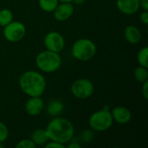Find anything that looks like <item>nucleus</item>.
<instances>
[{
    "mask_svg": "<svg viewBox=\"0 0 148 148\" xmlns=\"http://www.w3.org/2000/svg\"><path fill=\"white\" fill-rule=\"evenodd\" d=\"M45 130L49 140L63 145L72 140L75 132L72 123L67 119L62 117L53 119Z\"/></svg>",
    "mask_w": 148,
    "mask_h": 148,
    "instance_id": "1",
    "label": "nucleus"
},
{
    "mask_svg": "<svg viewBox=\"0 0 148 148\" xmlns=\"http://www.w3.org/2000/svg\"><path fill=\"white\" fill-rule=\"evenodd\" d=\"M21 89L29 97L41 96L46 88V81L42 74L29 70L24 72L19 80Z\"/></svg>",
    "mask_w": 148,
    "mask_h": 148,
    "instance_id": "2",
    "label": "nucleus"
},
{
    "mask_svg": "<svg viewBox=\"0 0 148 148\" xmlns=\"http://www.w3.org/2000/svg\"><path fill=\"white\" fill-rule=\"evenodd\" d=\"M36 63L40 70L46 73H52L60 68L62 59L59 53L47 49L46 51H42L37 55Z\"/></svg>",
    "mask_w": 148,
    "mask_h": 148,
    "instance_id": "3",
    "label": "nucleus"
},
{
    "mask_svg": "<svg viewBox=\"0 0 148 148\" xmlns=\"http://www.w3.org/2000/svg\"><path fill=\"white\" fill-rule=\"evenodd\" d=\"M89 126L93 130L104 132L109 129L114 122L112 114L108 106H105L101 110L95 112L89 118Z\"/></svg>",
    "mask_w": 148,
    "mask_h": 148,
    "instance_id": "4",
    "label": "nucleus"
},
{
    "mask_svg": "<svg viewBox=\"0 0 148 148\" xmlns=\"http://www.w3.org/2000/svg\"><path fill=\"white\" fill-rule=\"evenodd\" d=\"M95 53L96 46L89 39H79L72 46V55L79 61H88L95 56Z\"/></svg>",
    "mask_w": 148,
    "mask_h": 148,
    "instance_id": "5",
    "label": "nucleus"
},
{
    "mask_svg": "<svg viewBox=\"0 0 148 148\" xmlns=\"http://www.w3.org/2000/svg\"><path fill=\"white\" fill-rule=\"evenodd\" d=\"M26 33V28L21 22H10L3 29V36L6 40L11 42H19L22 40Z\"/></svg>",
    "mask_w": 148,
    "mask_h": 148,
    "instance_id": "6",
    "label": "nucleus"
},
{
    "mask_svg": "<svg viewBox=\"0 0 148 148\" xmlns=\"http://www.w3.org/2000/svg\"><path fill=\"white\" fill-rule=\"evenodd\" d=\"M72 94L78 99H87L94 93V85L88 79L76 80L71 87Z\"/></svg>",
    "mask_w": 148,
    "mask_h": 148,
    "instance_id": "7",
    "label": "nucleus"
},
{
    "mask_svg": "<svg viewBox=\"0 0 148 148\" xmlns=\"http://www.w3.org/2000/svg\"><path fill=\"white\" fill-rule=\"evenodd\" d=\"M44 45L48 50L59 53L64 49L65 41L63 36L60 33L56 31H51L45 36Z\"/></svg>",
    "mask_w": 148,
    "mask_h": 148,
    "instance_id": "8",
    "label": "nucleus"
},
{
    "mask_svg": "<svg viewBox=\"0 0 148 148\" xmlns=\"http://www.w3.org/2000/svg\"><path fill=\"white\" fill-rule=\"evenodd\" d=\"M54 16L57 21H66L74 13V6L71 3H58L54 10Z\"/></svg>",
    "mask_w": 148,
    "mask_h": 148,
    "instance_id": "9",
    "label": "nucleus"
},
{
    "mask_svg": "<svg viewBox=\"0 0 148 148\" xmlns=\"http://www.w3.org/2000/svg\"><path fill=\"white\" fill-rule=\"evenodd\" d=\"M116 5L118 10L126 15H133L140 9L139 0H117Z\"/></svg>",
    "mask_w": 148,
    "mask_h": 148,
    "instance_id": "10",
    "label": "nucleus"
},
{
    "mask_svg": "<svg viewBox=\"0 0 148 148\" xmlns=\"http://www.w3.org/2000/svg\"><path fill=\"white\" fill-rule=\"evenodd\" d=\"M43 101L40 98V96L37 97H30L25 105V110L28 114L31 116H36L41 114V112L43 109Z\"/></svg>",
    "mask_w": 148,
    "mask_h": 148,
    "instance_id": "11",
    "label": "nucleus"
},
{
    "mask_svg": "<svg viewBox=\"0 0 148 148\" xmlns=\"http://www.w3.org/2000/svg\"><path fill=\"white\" fill-rule=\"evenodd\" d=\"M111 114H112L113 120L115 121L119 124H126V123L129 122L132 118L130 110L127 109V108L121 107V106L115 107L112 110Z\"/></svg>",
    "mask_w": 148,
    "mask_h": 148,
    "instance_id": "12",
    "label": "nucleus"
},
{
    "mask_svg": "<svg viewBox=\"0 0 148 148\" xmlns=\"http://www.w3.org/2000/svg\"><path fill=\"white\" fill-rule=\"evenodd\" d=\"M124 36L126 40L132 44L138 43L141 39V33L140 29L134 25H129L125 29Z\"/></svg>",
    "mask_w": 148,
    "mask_h": 148,
    "instance_id": "13",
    "label": "nucleus"
},
{
    "mask_svg": "<svg viewBox=\"0 0 148 148\" xmlns=\"http://www.w3.org/2000/svg\"><path fill=\"white\" fill-rule=\"evenodd\" d=\"M64 110V105L61 101L52 100L48 103L47 112L51 116H58Z\"/></svg>",
    "mask_w": 148,
    "mask_h": 148,
    "instance_id": "14",
    "label": "nucleus"
},
{
    "mask_svg": "<svg viewBox=\"0 0 148 148\" xmlns=\"http://www.w3.org/2000/svg\"><path fill=\"white\" fill-rule=\"evenodd\" d=\"M30 140L34 142V144L36 146H42V145H44L45 143H47L49 139L46 130L36 129L32 133Z\"/></svg>",
    "mask_w": 148,
    "mask_h": 148,
    "instance_id": "15",
    "label": "nucleus"
},
{
    "mask_svg": "<svg viewBox=\"0 0 148 148\" xmlns=\"http://www.w3.org/2000/svg\"><path fill=\"white\" fill-rule=\"evenodd\" d=\"M134 78L136 79V81L141 83L147 82L148 80L147 68H145L143 66L136 68V69L134 70Z\"/></svg>",
    "mask_w": 148,
    "mask_h": 148,
    "instance_id": "16",
    "label": "nucleus"
},
{
    "mask_svg": "<svg viewBox=\"0 0 148 148\" xmlns=\"http://www.w3.org/2000/svg\"><path fill=\"white\" fill-rule=\"evenodd\" d=\"M58 0H39L41 9L46 12H53L58 4Z\"/></svg>",
    "mask_w": 148,
    "mask_h": 148,
    "instance_id": "17",
    "label": "nucleus"
},
{
    "mask_svg": "<svg viewBox=\"0 0 148 148\" xmlns=\"http://www.w3.org/2000/svg\"><path fill=\"white\" fill-rule=\"evenodd\" d=\"M13 19L12 12L8 9H3L0 10V25L1 26H6L8 23H10Z\"/></svg>",
    "mask_w": 148,
    "mask_h": 148,
    "instance_id": "18",
    "label": "nucleus"
},
{
    "mask_svg": "<svg viewBox=\"0 0 148 148\" xmlns=\"http://www.w3.org/2000/svg\"><path fill=\"white\" fill-rule=\"evenodd\" d=\"M148 48L147 47H144L143 49H141L139 53H138V62L140 63V66H143L145 68L148 69Z\"/></svg>",
    "mask_w": 148,
    "mask_h": 148,
    "instance_id": "19",
    "label": "nucleus"
},
{
    "mask_svg": "<svg viewBox=\"0 0 148 148\" xmlns=\"http://www.w3.org/2000/svg\"><path fill=\"white\" fill-rule=\"evenodd\" d=\"M9 135V130L8 127L3 124L2 121H0V142L3 143V141L6 140Z\"/></svg>",
    "mask_w": 148,
    "mask_h": 148,
    "instance_id": "20",
    "label": "nucleus"
},
{
    "mask_svg": "<svg viewBox=\"0 0 148 148\" xmlns=\"http://www.w3.org/2000/svg\"><path fill=\"white\" fill-rule=\"evenodd\" d=\"M36 147L31 140H23L16 145L17 148H35Z\"/></svg>",
    "mask_w": 148,
    "mask_h": 148,
    "instance_id": "21",
    "label": "nucleus"
},
{
    "mask_svg": "<svg viewBox=\"0 0 148 148\" xmlns=\"http://www.w3.org/2000/svg\"><path fill=\"white\" fill-rule=\"evenodd\" d=\"M82 140L84 142H89L93 138V133L88 131V130H86L82 133Z\"/></svg>",
    "mask_w": 148,
    "mask_h": 148,
    "instance_id": "22",
    "label": "nucleus"
},
{
    "mask_svg": "<svg viewBox=\"0 0 148 148\" xmlns=\"http://www.w3.org/2000/svg\"><path fill=\"white\" fill-rule=\"evenodd\" d=\"M45 147L46 148H64L65 146L63 144H61L59 142H56V141H53L52 142H49L48 144L45 145Z\"/></svg>",
    "mask_w": 148,
    "mask_h": 148,
    "instance_id": "23",
    "label": "nucleus"
},
{
    "mask_svg": "<svg viewBox=\"0 0 148 148\" xmlns=\"http://www.w3.org/2000/svg\"><path fill=\"white\" fill-rule=\"evenodd\" d=\"M140 21L144 23V24H147L148 23V12L147 10H144L141 14H140Z\"/></svg>",
    "mask_w": 148,
    "mask_h": 148,
    "instance_id": "24",
    "label": "nucleus"
},
{
    "mask_svg": "<svg viewBox=\"0 0 148 148\" xmlns=\"http://www.w3.org/2000/svg\"><path fill=\"white\" fill-rule=\"evenodd\" d=\"M142 94H143L145 99H148V81L143 82V86H142Z\"/></svg>",
    "mask_w": 148,
    "mask_h": 148,
    "instance_id": "25",
    "label": "nucleus"
},
{
    "mask_svg": "<svg viewBox=\"0 0 148 148\" xmlns=\"http://www.w3.org/2000/svg\"><path fill=\"white\" fill-rule=\"evenodd\" d=\"M140 7H141L144 10H148V0H139Z\"/></svg>",
    "mask_w": 148,
    "mask_h": 148,
    "instance_id": "26",
    "label": "nucleus"
},
{
    "mask_svg": "<svg viewBox=\"0 0 148 148\" xmlns=\"http://www.w3.org/2000/svg\"><path fill=\"white\" fill-rule=\"evenodd\" d=\"M68 147L69 148H81V145H80V144H78V143H76V142H72V143H70V144L68 146Z\"/></svg>",
    "mask_w": 148,
    "mask_h": 148,
    "instance_id": "27",
    "label": "nucleus"
},
{
    "mask_svg": "<svg viewBox=\"0 0 148 148\" xmlns=\"http://www.w3.org/2000/svg\"><path fill=\"white\" fill-rule=\"evenodd\" d=\"M85 0H73L72 2H74L75 4H82L84 3Z\"/></svg>",
    "mask_w": 148,
    "mask_h": 148,
    "instance_id": "28",
    "label": "nucleus"
},
{
    "mask_svg": "<svg viewBox=\"0 0 148 148\" xmlns=\"http://www.w3.org/2000/svg\"><path fill=\"white\" fill-rule=\"evenodd\" d=\"M58 1H60L62 3H72L73 0H58Z\"/></svg>",
    "mask_w": 148,
    "mask_h": 148,
    "instance_id": "29",
    "label": "nucleus"
},
{
    "mask_svg": "<svg viewBox=\"0 0 148 148\" xmlns=\"http://www.w3.org/2000/svg\"><path fill=\"white\" fill-rule=\"evenodd\" d=\"M3 145H2V143L0 142V148H3Z\"/></svg>",
    "mask_w": 148,
    "mask_h": 148,
    "instance_id": "30",
    "label": "nucleus"
}]
</instances>
